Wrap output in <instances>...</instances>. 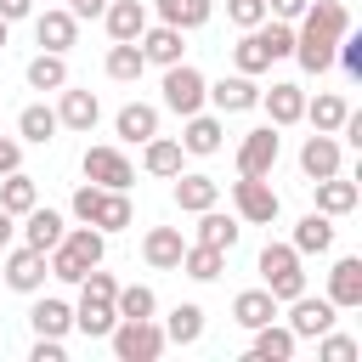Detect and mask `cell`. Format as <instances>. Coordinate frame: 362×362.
<instances>
[{
	"instance_id": "cell-1",
	"label": "cell",
	"mask_w": 362,
	"mask_h": 362,
	"mask_svg": "<svg viewBox=\"0 0 362 362\" xmlns=\"http://www.w3.org/2000/svg\"><path fill=\"white\" fill-rule=\"evenodd\" d=\"M113 294H119V283H113V272H85L79 277V305H74V328L85 334V339H107L113 334V322H119V311H113Z\"/></svg>"
},
{
	"instance_id": "cell-2",
	"label": "cell",
	"mask_w": 362,
	"mask_h": 362,
	"mask_svg": "<svg viewBox=\"0 0 362 362\" xmlns=\"http://www.w3.org/2000/svg\"><path fill=\"white\" fill-rule=\"evenodd\" d=\"M102 255H107V232H96V226L85 221V226L62 232V243L45 255V266H51L57 283H79L90 266H102Z\"/></svg>"
},
{
	"instance_id": "cell-3",
	"label": "cell",
	"mask_w": 362,
	"mask_h": 362,
	"mask_svg": "<svg viewBox=\"0 0 362 362\" xmlns=\"http://www.w3.org/2000/svg\"><path fill=\"white\" fill-rule=\"evenodd\" d=\"M260 277H266V294H272L277 305H288L294 294H305L300 249H294V243H266V249H260Z\"/></svg>"
},
{
	"instance_id": "cell-4",
	"label": "cell",
	"mask_w": 362,
	"mask_h": 362,
	"mask_svg": "<svg viewBox=\"0 0 362 362\" xmlns=\"http://www.w3.org/2000/svg\"><path fill=\"white\" fill-rule=\"evenodd\" d=\"M107 339H113V356H119V362H153V356L170 345L153 317H119Z\"/></svg>"
},
{
	"instance_id": "cell-5",
	"label": "cell",
	"mask_w": 362,
	"mask_h": 362,
	"mask_svg": "<svg viewBox=\"0 0 362 362\" xmlns=\"http://www.w3.org/2000/svg\"><path fill=\"white\" fill-rule=\"evenodd\" d=\"M232 209H238V221H249V226H272L277 209H283V198L272 192L266 175H238V181H232Z\"/></svg>"
},
{
	"instance_id": "cell-6",
	"label": "cell",
	"mask_w": 362,
	"mask_h": 362,
	"mask_svg": "<svg viewBox=\"0 0 362 362\" xmlns=\"http://www.w3.org/2000/svg\"><path fill=\"white\" fill-rule=\"evenodd\" d=\"M204 85H209V79H204L192 62H170V68H164V107L181 113V119L198 113V107H204Z\"/></svg>"
},
{
	"instance_id": "cell-7",
	"label": "cell",
	"mask_w": 362,
	"mask_h": 362,
	"mask_svg": "<svg viewBox=\"0 0 362 362\" xmlns=\"http://www.w3.org/2000/svg\"><path fill=\"white\" fill-rule=\"evenodd\" d=\"M79 170H85V181H96V187H113V192H124V187L136 181V170H130V158H124L119 147H85Z\"/></svg>"
},
{
	"instance_id": "cell-8",
	"label": "cell",
	"mask_w": 362,
	"mask_h": 362,
	"mask_svg": "<svg viewBox=\"0 0 362 362\" xmlns=\"http://www.w3.org/2000/svg\"><path fill=\"white\" fill-rule=\"evenodd\" d=\"M334 317H339V305H334L328 294H322V300H311V294H294V300H288V334H294V339H317V334H328Z\"/></svg>"
},
{
	"instance_id": "cell-9",
	"label": "cell",
	"mask_w": 362,
	"mask_h": 362,
	"mask_svg": "<svg viewBox=\"0 0 362 362\" xmlns=\"http://www.w3.org/2000/svg\"><path fill=\"white\" fill-rule=\"evenodd\" d=\"M277 124H260V130H249L243 136V147H238V175H272V164H277Z\"/></svg>"
},
{
	"instance_id": "cell-10",
	"label": "cell",
	"mask_w": 362,
	"mask_h": 362,
	"mask_svg": "<svg viewBox=\"0 0 362 362\" xmlns=\"http://www.w3.org/2000/svg\"><path fill=\"white\" fill-rule=\"evenodd\" d=\"M45 277H51V266H45V255L40 249H11L6 255V288H17V294H40L45 288Z\"/></svg>"
},
{
	"instance_id": "cell-11",
	"label": "cell",
	"mask_w": 362,
	"mask_h": 362,
	"mask_svg": "<svg viewBox=\"0 0 362 362\" xmlns=\"http://www.w3.org/2000/svg\"><path fill=\"white\" fill-rule=\"evenodd\" d=\"M204 102H215L221 113H249V107H260V85H255V74H232L221 85H204Z\"/></svg>"
},
{
	"instance_id": "cell-12",
	"label": "cell",
	"mask_w": 362,
	"mask_h": 362,
	"mask_svg": "<svg viewBox=\"0 0 362 362\" xmlns=\"http://www.w3.org/2000/svg\"><path fill=\"white\" fill-rule=\"evenodd\" d=\"M181 249H187L181 226H153V232L141 238V260H147L153 272H175V266H181Z\"/></svg>"
},
{
	"instance_id": "cell-13",
	"label": "cell",
	"mask_w": 362,
	"mask_h": 362,
	"mask_svg": "<svg viewBox=\"0 0 362 362\" xmlns=\"http://www.w3.org/2000/svg\"><path fill=\"white\" fill-rule=\"evenodd\" d=\"M328 300H334L339 311H356V305H362V260H356V255H339V260H334V272H328Z\"/></svg>"
},
{
	"instance_id": "cell-14",
	"label": "cell",
	"mask_w": 362,
	"mask_h": 362,
	"mask_svg": "<svg viewBox=\"0 0 362 362\" xmlns=\"http://www.w3.org/2000/svg\"><path fill=\"white\" fill-rule=\"evenodd\" d=\"M34 40H40V51H68L79 40V17L74 11H34Z\"/></svg>"
},
{
	"instance_id": "cell-15",
	"label": "cell",
	"mask_w": 362,
	"mask_h": 362,
	"mask_svg": "<svg viewBox=\"0 0 362 362\" xmlns=\"http://www.w3.org/2000/svg\"><path fill=\"white\" fill-rule=\"evenodd\" d=\"M300 170H305V181H322V175H339V141H334L328 130H317V136H305V147H300Z\"/></svg>"
},
{
	"instance_id": "cell-16",
	"label": "cell",
	"mask_w": 362,
	"mask_h": 362,
	"mask_svg": "<svg viewBox=\"0 0 362 362\" xmlns=\"http://www.w3.org/2000/svg\"><path fill=\"white\" fill-rule=\"evenodd\" d=\"M300 28H311V34H322V40H339V34L351 28V11H345L339 0H305Z\"/></svg>"
},
{
	"instance_id": "cell-17",
	"label": "cell",
	"mask_w": 362,
	"mask_h": 362,
	"mask_svg": "<svg viewBox=\"0 0 362 362\" xmlns=\"http://www.w3.org/2000/svg\"><path fill=\"white\" fill-rule=\"evenodd\" d=\"M96 119H102V102H96V90H68V85H62L57 124H62V130H90Z\"/></svg>"
},
{
	"instance_id": "cell-18",
	"label": "cell",
	"mask_w": 362,
	"mask_h": 362,
	"mask_svg": "<svg viewBox=\"0 0 362 362\" xmlns=\"http://www.w3.org/2000/svg\"><path fill=\"white\" fill-rule=\"evenodd\" d=\"M255 334V345H249V356L255 362H288L294 356V334H288V322H260V328H249Z\"/></svg>"
},
{
	"instance_id": "cell-19",
	"label": "cell",
	"mask_w": 362,
	"mask_h": 362,
	"mask_svg": "<svg viewBox=\"0 0 362 362\" xmlns=\"http://www.w3.org/2000/svg\"><path fill=\"white\" fill-rule=\"evenodd\" d=\"M102 23H107V40H141L147 6H141V0H107V6H102Z\"/></svg>"
},
{
	"instance_id": "cell-20",
	"label": "cell",
	"mask_w": 362,
	"mask_h": 362,
	"mask_svg": "<svg viewBox=\"0 0 362 362\" xmlns=\"http://www.w3.org/2000/svg\"><path fill=\"white\" fill-rule=\"evenodd\" d=\"M141 57L147 62H158V68H170V62H181V51H187V40H181V28H170V23H158V28H141Z\"/></svg>"
},
{
	"instance_id": "cell-21",
	"label": "cell",
	"mask_w": 362,
	"mask_h": 362,
	"mask_svg": "<svg viewBox=\"0 0 362 362\" xmlns=\"http://www.w3.org/2000/svg\"><path fill=\"white\" fill-rule=\"evenodd\" d=\"M221 119H209L204 107L198 113H187V130H181V153H198V158H209V153H221Z\"/></svg>"
},
{
	"instance_id": "cell-22",
	"label": "cell",
	"mask_w": 362,
	"mask_h": 362,
	"mask_svg": "<svg viewBox=\"0 0 362 362\" xmlns=\"http://www.w3.org/2000/svg\"><path fill=\"white\" fill-rule=\"evenodd\" d=\"M23 243H28V249H40V255H51V249L62 243V215L34 204V209L23 215Z\"/></svg>"
},
{
	"instance_id": "cell-23",
	"label": "cell",
	"mask_w": 362,
	"mask_h": 362,
	"mask_svg": "<svg viewBox=\"0 0 362 362\" xmlns=\"http://www.w3.org/2000/svg\"><path fill=\"white\" fill-rule=\"evenodd\" d=\"M113 130H119L124 141H153V136H158V107H153V102H124L119 119H113Z\"/></svg>"
},
{
	"instance_id": "cell-24",
	"label": "cell",
	"mask_w": 362,
	"mask_h": 362,
	"mask_svg": "<svg viewBox=\"0 0 362 362\" xmlns=\"http://www.w3.org/2000/svg\"><path fill=\"white\" fill-rule=\"evenodd\" d=\"M260 107L272 113V124H294V119L305 113V90L283 79V85H272V90H260Z\"/></svg>"
},
{
	"instance_id": "cell-25",
	"label": "cell",
	"mask_w": 362,
	"mask_h": 362,
	"mask_svg": "<svg viewBox=\"0 0 362 362\" xmlns=\"http://www.w3.org/2000/svg\"><path fill=\"white\" fill-rule=\"evenodd\" d=\"M57 130H62V124H57V107H45V102H28V107L17 113V141H34V147H45Z\"/></svg>"
},
{
	"instance_id": "cell-26",
	"label": "cell",
	"mask_w": 362,
	"mask_h": 362,
	"mask_svg": "<svg viewBox=\"0 0 362 362\" xmlns=\"http://www.w3.org/2000/svg\"><path fill=\"white\" fill-rule=\"evenodd\" d=\"M311 187H317V209H322V215H351L356 198H362L356 181H345V175H322V181H311Z\"/></svg>"
},
{
	"instance_id": "cell-27",
	"label": "cell",
	"mask_w": 362,
	"mask_h": 362,
	"mask_svg": "<svg viewBox=\"0 0 362 362\" xmlns=\"http://www.w3.org/2000/svg\"><path fill=\"white\" fill-rule=\"evenodd\" d=\"M130 221H136L130 198L113 192V187H102V198H96V209H90V226H96V232H124Z\"/></svg>"
},
{
	"instance_id": "cell-28",
	"label": "cell",
	"mask_w": 362,
	"mask_h": 362,
	"mask_svg": "<svg viewBox=\"0 0 362 362\" xmlns=\"http://www.w3.org/2000/svg\"><path fill=\"white\" fill-rule=\"evenodd\" d=\"M294 249H300V255H328V249H334V215L311 209V215L294 226Z\"/></svg>"
},
{
	"instance_id": "cell-29",
	"label": "cell",
	"mask_w": 362,
	"mask_h": 362,
	"mask_svg": "<svg viewBox=\"0 0 362 362\" xmlns=\"http://www.w3.org/2000/svg\"><path fill=\"white\" fill-rule=\"evenodd\" d=\"M221 266H226V249H209V243H187L175 272H187L192 283H215V277H221Z\"/></svg>"
},
{
	"instance_id": "cell-30",
	"label": "cell",
	"mask_w": 362,
	"mask_h": 362,
	"mask_svg": "<svg viewBox=\"0 0 362 362\" xmlns=\"http://www.w3.org/2000/svg\"><path fill=\"white\" fill-rule=\"evenodd\" d=\"M232 322H238V328H260V322H277V300H272L266 288H243V294L232 300Z\"/></svg>"
},
{
	"instance_id": "cell-31",
	"label": "cell",
	"mask_w": 362,
	"mask_h": 362,
	"mask_svg": "<svg viewBox=\"0 0 362 362\" xmlns=\"http://www.w3.org/2000/svg\"><path fill=\"white\" fill-rule=\"evenodd\" d=\"M334 45H339V40H322V34H311V28H294V57H300L305 74L334 68Z\"/></svg>"
},
{
	"instance_id": "cell-32",
	"label": "cell",
	"mask_w": 362,
	"mask_h": 362,
	"mask_svg": "<svg viewBox=\"0 0 362 362\" xmlns=\"http://www.w3.org/2000/svg\"><path fill=\"white\" fill-rule=\"evenodd\" d=\"M34 204H40V187H34V175H23V170L0 175V209H6V215H28Z\"/></svg>"
},
{
	"instance_id": "cell-33",
	"label": "cell",
	"mask_w": 362,
	"mask_h": 362,
	"mask_svg": "<svg viewBox=\"0 0 362 362\" xmlns=\"http://www.w3.org/2000/svg\"><path fill=\"white\" fill-rule=\"evenodd\" d=\"M175 204H181L187 215H198V209L221 204V181H215V175H181V181H175Z\"/></svg>"
},
{
	"instance_id": "cell-34",
	"label": "cell",
	"mask_w": 362,
	"mask_h": 362,
	"mask_svg": "<svg viewBox=\"0 0 362 362\" xmlns=\"http://www.w3.org/2000/svg\"><path fill=\"white\" fill-rule=\"evenodd\" d=\"M28 322H34V334H51V339H62L68 328H74V305L68 300H34V311H28Z\"/></svg>"
},
{
	"instance_id": "cell-35",
	"label": "cell",
	"mask_w": 362,
	"mask_h": 362,
	"mask_svg": "<svg viewBox=\"0 0 362 362\" xmlns=\"http://www.w3.org/2000/svg\"><path fill=\"white\" fill-rule=\"evenodd\" d=\"M164 339H170V345H198V339H204V305H192V300L175 305V311L164 317Z\"/></svg>"
},
{
	"instance_id": "cell-36",
	"label": "cell",
	"mask_w": 362,
	"mask_h": 362,
	"mask_svg": "<svg viewBox=\"0 0 362 362\" xmlns=\"http://www.w3.org/2000/svg\"><path fill=\"white\" fill-rule=\"evenodd\" d=\"M153 6H158V17H164L170 28H181V34L204 28V23H209V11H215L209 0H153Z\"/></svg>"
},
{
	"instance_id": "cell-37",
	"label": "cell",
	"mask_w": 362,
	"mask_h": 362,
	"mask_svg": "<svg viewBox=\"0 0 362 362\" xmlns=\"http://www.w3.org/2000/svg\"><path fill=\"white\" fill-rule=\"evenodd\" d=\"M141 68H147L141 45H136V40H113V51H107V79H119V85H136V79H141Z\"/></svg>"
},
{
	"instance_id": "cell-38",
	"label": "cell",
	"mask_w": 362,
	"mask_h": 362,
	"mask_svg": "<svg viewBox=\"0 0 362 362\" xmlns=\"http://www.w3.org/2000/svg\"><path fill=\"white\" fill-rule=\"evenodd\" d=\"M192 243H209V249H232L238 243V221L232 215H221L215 204L209 209H198V238Z\"/></svg>"
},
{
	"instance_id": "cell-39",
	"label": "cell",
	"mask_w": 362,
	"mask_h": 362,
	"mask_svg": "<svg viewBox=\"0 0 362 362\" xmlns=\"http://www.w3.org/2000/svg\"><path fill=\"white\" fill-rule=\"evenodd\" d=\"M28 85H34V90H62V85H68V62H62V51H40V57L28 62Z\"/></svg>"
},
{
	"instance_id": "cell-40",
	"label": "cell",
	"mask_w": 362,
	"mask_h": 362,
	"mask_svg": "<svg viewBox=\"0 0 362 362\" xmlns=\"http://www.w3.org/2000/svg\"><path fill=\"white\" fill-rule=\"evenodd\" d=\"M147 153H141V164H147V175H181V141H170V136H153V141H141Z\"/></svg>"
},
{
	"instance_id": "cell-41",
	"label": "cell",
	"mask_w": 362,
	"mask_h": 362,
	"mask_svg": "<svg viewBox=\"0 0 362 362\" xmlns=\"http://www.w3.org/2000/svg\"><path fill=\"white\" fill-rule=\"evenodd\" d=\"M345 113H351V107H345V96H334V90H322L317 102H305V113H300V119H311L317 130H328V136H334V130L345 124Z\"/></svg>"
},
{
	"instance_id": "cell-42",
	"label": "cell",
	"mask_w": 362,
	"mask_h": 362,
	"mask_svg": "<svg viewBox=\"0 0 362 362\" xmlns=\"http://www.w3.org/2000/svg\"><path fill=\"white\" fill-rule=\"evenodd\" d=\"M113 311H119V317H153V311H158V294H153L147 283H130V288L113 294Z\"/></svg>"
},
{
	"instance_id": "cell-43",
	"label": "cell",
	"mask_w": 362,
	"mask_h": 362,
	"mask_svg": "<svg viewBox=\"0 0 362 362\" xmlns=\"http://www.w3.org/2000/svg\"><path fill=\"white\" fill-rule=\"evenodd\" d=\"M317 339H322V345H317L322 362H351V356H356V339H351V334H317Z\"/></svg>"
},
{
	"instance_id": "cell-44",
	"label": "cell",
	"mask_w": 362,
	"mask_h": 362,
	"mask_svg": "<svg viewBox=\"0 0 362 362\" xmlns=\"http://www.w3.org/2000/svg\"><path fill=\"white\" fill-rule=\"evenodd\" d=\"M226 17L238 28H255V23H266V0H226Z\"/></svg>"
},
{
	"instance_id": "cell-45",
	"label": "cell",
	"mask_w": 362,
	"mask_h": 362,
	"mask_svg": "<svg viewBox=\"0 0 362 362\" xmlns=\"http://www.w3.org/2000/svg\"><path fill=\"white\" fill-rule=\"evenodd\" d=\"M11 170H23V141L0 136V175H11Z\"/></svg>"
},
{
	"instance_id": "cell-46",
	"label": "cell",
	"mask_w": 362,
	"mask_h": 362,
	"mask_svg": "<svg viewBox=\"0 0 362 362\" xmlns=\"http://www.w3.org/2000/svg\"><path fill=\"white\" fill-rule=\"evenodd\" d=\"M96 198H102V187H96V181H85V187L74 192V215H79V221H90V209H96Z\"/></svg>"
},
{
	"instance_id": "cell-47",
	"label": "cell",
	"mask_w": 362,
	"mask_h": 362,
	"mask_svg": "<svg viewBox=\"0 0 362 362\" xmlns=\"http://www.w3.org/2000/svg\"><path fill=\"white\" fill-rule=\"evenodd\" d=\"M300 11H305V0H266V17H277V23H300Z\"/></svg>"
},
{
	"instance_id": "cell-48",
	"label": "cell",
	"mask_w": 362,
	"mask_h": 362,
	"mask_svg": "<svg viewBox=\"0 0 362 362\" xmlns=\"http://www.w3.org/2000/svg\"><path fill=\"white\" fill-rule=\"evenodd\" d=\"M68 351H62V339H51V334H40V345H34V362H62Z\"/></svg>"
},
{
	"instance_id": "cell-49",
	"label": "cell",
	"mask_w": 362,
	"mask_h": 362,
	"mask_svg": "<svg viewBox=\"0 0 362 362\" xmlns=\"http://www.w3.org/2000/svg\"><path fill=\"white\" fill-rule=\"evenodd\" d=\"M0 17L6 23H23V17H34V0H0Z\"/></svg>"
},
{
	"instance_id": "cell-50",
	"label": "cell",
	"mask_w": 362,
	"mask_h": 362,
	"mask_svg": "<svg viewBox=\"0 0 362 362\" xmlns=\"http://www.w3.org/2000/svg\"><path fill=\"white\" fill-rule=\"evenodd\" d=\"M102 6H107V0H68L74 17H102Z\"/></svg>"
},
{
	"instance_id": "cell-51",
	"label": "cell",
	"mask_w": 362,
	"mask_h": 362,
	"mask_svg": "<svg viewBox=\"0 0 362 362\" xmlns=\"http://www.w3.org/2000/svg\"><path fill=\"white\" fill-rule=\"evenodd\" d=\"M11 221H17V215H6V209H0V249H6V243H11V232H17Z\"/></svg>"
},
{
	"instance_id": "cell-52",
	"label": "cell",
	"mask_w": 362,
	"mask_h": 362,
	"mask_svg": "<svg viewBox=\"0 0 362 362\" xmlns=\"http://www.w3.org/2000/svg\"><path fill=\"white\" fill-rule=\"evenodd\" d=\"M6 34H11V23H6V17H0V45H6Z\"/></svg>"
}]
</instances>
